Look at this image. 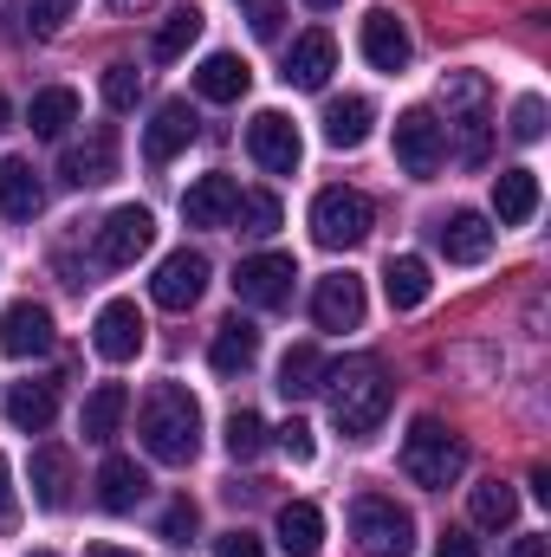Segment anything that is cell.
Here are the masks:
<instances>
[{
	"mask_svg": "<svg viewBox=\"0 0 551 557\" xmlns=\"http://www.w3.org/2000/svg\"><path fill=\"white\" fill-rule=\"evenodd\" d=\"M370 124H377V104L370 98H331L325 104V143L331 149H364Z\"/></svg>",
	"mask_w": 551,
	"mask_h": 557,
	"instance_id": "obj_27",
	"label": "cell"
},
{
	"mask_svg": "<svg viewBox=\"0 0 551 557\" xmlns=\"http://www.w3.org/2000/svg\"><path fill=\"white\" fill-rule=\"evenodd\" d=\"M72 124H78V91H65V85L39 91V98L26 104V131H33V137H65Z\"/></svg>",
	"mask_w": 551,
	"mask_h": 557,
	"instance_id": "obj_32",
	"label": "cell"
},
{
	"mask_svg": "<svg viewBox=\"0 0 551 557\" xmlns=\"http://www.w3.org/2000/svg\"><path fill=\"white\" fill-rule=\"evenodd\" d=\"M13 525H20V499H13V467L0 454V532H13Z\"/></svg>",
	"mask_w": 551,
	"mask_h": 557,
	"instance_id": "obj_45",
	"label": "cell"
},
{
	"mask_svg": "<svg viewBox=\"0 0 551 557\" xmlns=\"http://www.w3.org/2000/svg\"><path fill=\"white\" fill-rule=\"evenodd\" d=\"M188 143H195V111H188L182 98H169V104L149 117V131H143V156H149V162H175Z\"/></svg>",
	"mask_w": 551,
	"mask_h": 557,
	"instance_id": "obj_22",
	"label": "cell"
},
{
	"mask_svg": "<svg viewBox=\"0 0 551 557\" xmlns=\"http://www.w3.org/2000/svg\"><path fill=\"white\" fill-rule=\"evenodd\" d=\"M52 409H59V389L52 383H13L7 389V421L20 434H46L52 428Z\"/></svg>",
	"mask_w": 551,
	"mask_h": 557,
	"instance_id": "obj_30",
	"label": "cell"
},
{
	"mask_svg": "<svg viewBox=\"0 0 551 557\" xmlns=\"http://www.w3.org/2000/svg\"><path fill=\"white\" fill-rule=\"evenodd\" d=\"M318 545H325V512L305 506V499L279 506V552L285 557H318Z\"/></svg>",
	"mask_w": 551,
	"mask_h": 557,
	"instance_id": "obj_28",
	"label": "cell"
},
{
	"mask_svg": "<svg viewBox=\"0 0 551 557\" xmlns=\"http://www.w3.org/2000/svg\"><path fill=\"white\" fill-rule=\"evenodd\" d=\"M260 447H267V421L254 416V409H234L228 416V454L234 460H260Z\"/></svg>",
	"mask_w": 551,
	"mask_h": 557,
	"instance_id": "obj_37",
	"label": "cell"
},
{
	"mask_svg": "<svg viewBox=\"0 0 551 557\" xmlns=\"http://www.w3.org/2000/svg\"><path fill=\"white\" fill-rule=\"evenodd\" d=\"M59 175H65L72 188H98V182H111V175H118V131L98 124L85 143H72L65 162H59Z\"/></svg>",
	"mask_w": 551,
	"mask_h": 557,
	"instance_id": "obj_15",
	"label": "cell"
},
{
	"mask_svg": "<svg viewBox=\"0 0 551 557\" xmlns=\"http://www.w3.org/2000/svg\"><path fill=\"white\" fill-rule=\"evenodd\" d=\"M292 253H254V260H241V273H234V292H241V305H260V311H279L285 298H292Z\"/></svg>",
	"mask_w": 551,
	"mask_h": 557,
	"instance_id": "obj_10",
	"label": "cell"
},
{
	"mask_svg": "<svg viewBox=\"0 0 551 557\" xmlns=\"http://www.w3.org/2000/svg\"><path fill=\"white\" fill-rule=\"evenodd\" d=\"M0 350H7L13 363L46 357V350H52V311L33 305V298H13V305L0 311Z\"/></svg>",
	"mask_w": 551,
	"mask_h": 557,
	"instance_id": "obj_12",
	"label": "cell"
},
{
	"mask_svg": "<svg viewBox=\"0 0 551 557\" xmlns=\"http://www.w3.org/2000/svg\"><path fill=\"white\" fill-rule=\"evenodd\" d=\"M441 156H448V143H441V117H434V111H421V104L403 111V117H396V162L421 182V175H434V169H441Z\"/></svg>",
	"mask_w": 551,
	"mask_h": 557,
	"instance_id": "obj_11",
	"label": "cell"
},
{
	"mask_svg": "<svg viewBox=\"0 0 551 557\" xmlns=\"http://www.w3.org/2000/svg\"><path fill=\"white\" fill-rule=\"evenodd\" d=\"M46 208V182L26 156H0V214L7 221H33Z\"/></svg>",
	"mask_w": 551,
	"mask_h": 557,
	"instance_id": "obj_19",
	"label": "cell"
},
{
	"mask_svg": "<svg viewBox=\"0 0 551 557\" xmlns=\"http://www.w3.org/2000/svg\"><path fill=\"white\" fill-rule=\"evenodd\" d=\"M513 137L519 143L546 137V98H519V104H513Z\"/></svg>",
	"mask_w": 551,
	"mask_h": 557,
	"instance_id": "obj_41",
	"label": "cell"
},
{
	"mask_svg": "<svg viewBox=\"0 0 551 557\" xmlns=\"http://www.w3.org/2000/svg\"><path fill=\"white\" fill-rule=\"evenodd\" d=\"M434 247H441L454 267H480V260L493 253V227H487V214L461 208V214H448V221L434 227Z\"/></svg>",
	"mask_w": 551,
	"mask_h": 557,
	"instance_id": "obj_18",
	"label": "cell"
},
{
	"mask_svg": "<svg viewBox=\"0 0 551 557\" xmlns=\"http://www.w3.org/2000/svg\"><path fill=\"white\" fill-rule=\"evenodd\" d=\"M124 409H131V389H124V383H98V389L85 396V409H78V434H85V441H111L118 421H124Z\"/></svg>",
	"mask_w": 551,
	"mask_h": 557,
	"instance_id": "obj_31",
	"label": "cell"
},
{
	"mask_svg": "<svg viewBox=\"0 0 551 557\" xmlns=\"http://www.w3.org/2000/svg\"><path fill=\"white\" fill-rule=\"evenodd\" d=\"M383 292H390V305H396V311H415V305L434 292V278H428V260H415V253H396V260L383 267Z\"/></svg>",
	"mask_w": 551,
	"mask_h": 557,
	"instance_id": "obj_33",
	"label": "cell"
},
{
	"mask_svg": "<svg viewBox=\"0 0 551 557\" xmlns=\"http://www.w3.org/2000/svg\"><path fill=\"white\" fill-rule=\"evenodd\" d=\"M143 493H149V480H143V467L131 454H111V460L98 467V506H105V512H137Z\"/></svg>",
	"mask_w": 551,
	"mask_h": 557,
	"instance_id": "obj_25",
	"label": "cell"
},
{
	"mask_svg": "<svg viewBox=\"0 0 551 557\" xmlns=\"http://www.w3.org/2000/svg\"><path fill=\"white\" fill-rule=\"evenodd\" d=\"M318 396L331 403L338 434H351V441L377 434V428H383V416H390V376H383V363H377V357H344V363H325Z\"/></svg>",
	"mask_w": 551,
	"mask_h": 557,
	"instance_id": "obj_1",
	"label": "cell"
},
{
	"mask_svg": "<svg viewBox=\"0 0 551 557\" xmlns=\"http://www.w3.org/2000/svg\"><path fill=\"white\" fill-rule=\"evenodd\" d=\"M241 13H247V26L260 39H279V26H285V7L279 0H241Z\"/></svg>",
	"mask_w": 551,
	"mask_h": 557,
	"instance_id": "obj_42",
	"label": "cell"
},
{
	"mask_svg": "<svg viewBox=\"0 0 551 557\" xmlns=\"http://www.w3.org/2000/svg\"><path fill=\"white\" fill-rule=\"evenodd\" d=\"M201 26H208V13H201L195 0H188V7H175V13L156 26V39H149V59H156V65H175V59H182V52L201 39Z\"/></svg>",
	"mask_w": 551,
	"mask_h": 557,
	"instance_id": "obj_29",
	"label": "cell"
},
{
	"mask_svg": "<svg viewBox=\"0 0 551 557\" xmlns=\"http://www.w3.org/2000/svg\"><path fill=\"white\" fill-rule=\"evenodd\" d=\"M0 131H7V98H0Z\"/></svg>",
	"mask_w": 551,
	"mask_h": 557,
	"instance_id": "obj_51",
	"label": "cell"
},
{
	"mask_svg": "<svg viewBox=\"0 0 551 557\" xmlns=\"http://www.w3.org/2000/svg\"><path fill=\"white\" fill-rule=\"evenodd\" d=\"M137 434H143V454H149V460L188 467V460L201 454V403H195L182 383H156V389L143 396Z\"/></svg>",
	"mask_w": 551,
	"mask_h": 557,
	"instance_id": "obj_2",
	"label": "cell"
},
{
	"mask_svg": "<svg viewBox=\"0 0 551 557\" xmlns=\"http://www.w3.org/2000/svg\"><path fill=\"white\" fill-rule=\"evenodd\" d=\"M441 143H454L461 162H487V143H493V91L480 72H448L441 78Z\"/></svg>",
	"mask_w": 551,
	"mask_h": 557,
	"instance_id": "obj_3",
	"label": "cell"
},
{
	"mask_svg": "<svg viewBox=\"0 0 551 557\" xmlns=\"http://www.w3.org/2000/svg\"><path fill=\"white\" fill-rule=\"evenodd\" d=\"M26 557H52V552H26Z\"/></svg>",
	"mask_w": 551,
	"mask_h": 557,
	"instance_id": "obj_52",
	"label": "cell"
},
{
	"mask_svg": "<svg viewBox=\"0 0 551 557\" xmlns=\"http://www.w3.org/2000/svg\"><path fill=\"white\" fill-rule=\"evenodd\" d=\"M364 59L377 72H403L409 65V33H403V20L390 7H370L364 13Z\"/></svg>",
	"mask_w": 551,
	"mask_h": 557,
	"instance_id": "obj_20",
	"label": "cell"
},
{
	"mask_svg": "<svg viewBox=\"0 0 551 557\" xmlns=\"http://www.w3.org/2000/svg\"><path fill=\"white\" fill-rule=\"evenodd\" d=\"M33 499L46 512H65L72 506V454L65 447H39L33 454Z\"/></svg>",
	"mask_w": 551,
	"mask_h": 557,
	"instance_id": "obj_26",
	"label": "cell"
},
{
	"mask_svg": "<svg viewBox=\"0 0 551 557\" xmlns=\"http://www.w3.org/2000/svg\"><path fill=\"white\" fill-rule=\"evenodd\" d=\"M234 221H241V234L267 240V234H273L279 221H285V214H279V201H273V195H241V201H234Z\"/></svg>",
	"mask_w": 551,
	"mask_h": 557,
	"instance_id": "obj_38",
	"label": "cell"
},
{
	"mask_svg": "<svg viewBox=\"0 0 551 557\" xmlns=\"http://www.w3.org/2000/svg\"><path fill=\"white\" fill-rule=\"evenodd\" d=\"M493 214H500V227H526L539 214V175L532 169H500L493 175Z\"/></svg>",
	"mask_w": 551,
	"mask_h": 557,
	"instance_id": "obj_24",
	"label": "cell"
},
{
	"mask_svg": "<svg viewBox=\"0 0 551 557\" xmlns=\"http://www.w3.org/2000/svg\"><path fill=\"white\" fill-rule=\"evenodd\" d=\"M519 519V493L513 486H474V525H487V532H506Z\"/></svg>",
	"mask_w": 551,
	"mask_h": 557,
	"instance_id": "obj_36",
	"label": "cell"
},
{
	"mask_svg": "<svg viewBox=\"0 0 551 557\" xmlns=\"http://www.w3.org/2000/svg\"><path fill=\"white\" fill-rule=\"evenodd\" d=\"M311 240L331 247V253L370 240V201L357 188H318V201H311Z\"/></svg>",
	"mask_w": 551,
	"mask_h": 557,
	"instance_id": "obj_6",
	"label": "cell"
},
{
	"mask_svg": "<svg viewBox=\"0 0 551 557\" xmlns=\"http://www.w3.org/2000/svg\"><path fill=\"white\" fill-rule=\"evenodd\" d=\"M403 473H409L415 486H428V493L454 486L467 473V441L454 428H441L434 416H415L409 434H403Z\"/></svg>",
	"mask_w": 551,
	"mask_h": 557,
	"instance_id": "obj_4",
	"label": "cell"
},
{
	"mask_svg": "<svg viewBox=\"0 0 551 557\" xmlns=\"http://www.w3.org/2000/svg\"><path fill=\"white\" fill-rule=\"evenodd\" d=\"M513 557H551V545H546V539H519V545H513Z\"/></svg>",
	"mask_w": 551,
	"mask_h": 557,
	"instance_id": "obj_47",
	"label": "cell"
},
{
	"mask_svg": "<svg viewBox=\"0 0 551 557\" xmlns=\"http://www.w3.org/2000/svg\"><path fill=\"white\" fill-rule=\"evenodd\" d=\"M149 240H156V214L149 208H111L105 214V227H98V260L105 267H137L143 253H149Z\"/></svg>",
	"mask_w": 551,
	"mask_h": 557,
	"instance_id": "obj_7",
	"label": "cell"
},
{
	"mask_svg": "<svg viewBox=\"0 0 551 557\" xmlns=\"http://www.w3.org/2000/svg\"><path fill=\"white\" fill-rule=\"evenodd\" d=\"M279 447H285V454H292L298 467H305V460L318 454V441H311V428H305V421H298V416H292V421H285V428H279Z\"/></svg>",
	"mask_w": 551,
	"mask_h": 557,
	"instance_id": "obj_43",
	"label": "cell"
},
{
	"mask_svg": "<svg viewBox=\"0 0 551 557\" xmlns=\"http://www.w3.org/2000/svg\"><path fill=\"white\" fill-rule=\"evenodd\" d=\"M305 7H311V13H331V7H338V0H305Z\"/></svg>",
	"mask_w": 551,
	"mask_h": 557,
	"instance_id": "obj_50",
	"label": "cell"
},
{
	"mask_svg": "<svg viewBox=\"0 0 551 557\" xmlns=\"http://www.w3.org/2000/svg\"><path fill=\"white\" fill-rule=\"evenodd\" d=\"M311 318H318V331H357V324H364V278L357 273L318 278V292H311Z\"/></svg>",
	"mask_w": 551,
	"mask_h": 557,
	"instance_id": "obj_14",
	"label": "cell"
},
{
	"mask_svg": "<svg viewBox=\"0 0 551 557\" xmlns=\"http://www.w3.org/2000/svg\"><path fill=\"white\" fill-rule=\"evenodd\" d=\"M434 557H480V545H474L467 532H441V545H434Z\"/></svg>",
	"mask_w": 551,
	"mask_h": 557,
	"instance_id": "obj_46",
	"label": "cell"
},
{
	"mask_svg": "<svg viewBox=\"0 0 551 557\" xmlns=\"http://www.w3.org/2000/svg\"><path fill=\"white\" fill-rule=\"evenodd\" d=\"M247 149H254V162H260L267 175H298V162H305L298 124L279 117V111H260V117L247 124Z\"/></svg>",
	"mask_w": 551,
	"mask_h": 557,
	"instance_id": "obj_9",
	"label": "cell"
},
{
	"mask_svg": "<svg viewBox=\"0 0 551 557\" xmlns=\"http://www.w3.org/2000/svg\"><path fill=\"white\" fill-rule=\"evenodd\" d=\"M208 363H215V376H247L260 363V331L247 318H228L215 331V344H208Z\"/></svg>",
	"mask_w": 551,
	"mask_h": 557,
	"instance_id": "obj_23",
	"label": "cell"
},
{
	"mask_svg": "<svg viewBox=\"0 0 551 557\" xmlns=\"http://www.w3.org/2000/svg\"><path fill=\"white\" fill-rule=\"evenodd\" d=\"M351 539H357L364 557H409L415 552V519L396 506V499L364 493V499L351 506Z\"/></svg>",
	"mask_w": 551,
	"mask_h": 557,
	"instance_id": "obj_5",
	"label": "cell"
},
{
	"mask_svg": "<svg viewBox=\"0 0 551 557\" xmlns=\"http://www.w3.org/2000/svg\"><path fill=\"white\" fill-rule=\"evenodd\" d=\"M85 557H137V552H118V545H91Z\"/></svg>",
	"mask_w": 551,
	"mask_h": 557,
	"instance_id": "obj_48",
	"label": "cell"
},
{
	"mask_svg": "<svg viewBox=\"0 0 551 557\" xmlns=\"http://www.w3.org/2000/svg\"><path fill=\"white\" fill-rule=\"evenodd\" d=\"M201 292H208V253H195V247H175V253L156 267V278H149V298H156L162 311H188Z\"/></svg>",
	"mask_w": 551,
	"mask_h": 557,
	"instance_id": "obj_8",
	"label": "cell"
},
{
	"mask_svg": "<svg viewBox=\"0 0 551 557\" xmlns=\"http://www.w3.org/2000/svg\"><path fill=\"white\" fill-rule=\"evenodd\" d=\"M111 7H118V13H143V7H149V0H111Z\"/></svg>",
	"mask_w": 551,
	"mask_h": 557,
	"instance_id": "obj_49",
	"label": "cell"
},
{
	"mask_svg": "<svg viewBox=\"0 0 551 557\" xmlns=\"http://www.w3.org/2000/svg\"><path fill=\"white\" fill-rule=\"evenodd\" d=\"M247 85H254V65H247L241 52H208L201 72H195V91H201L208 104H241Z\"/></svg>",
	"mask_w": 551,
	"mask_h": 557,
	"instance_id": "obj_21",
	"label": "cell"
},
{
	"mask_svg": "<svg viewBox=\"0 0 551 557\" xmlns=\"http://www.w3.org/2000/svg\"><path fill=\"white\" fill-rule=\"evenodd\" d=\"M234 201H241V182L215 169V175H201V182L182 195V221H188V227H228V221H234Z\"/></svg>",
	"mask_w": 551,
	"mask_h": 557,
	"instance_id": "obj_17",
	"label": "cell"
},
{
	"mask_svg": "<svg viewBox=\"0 0 551 557\" xmlns=\"http://www.w3.org/2000/svg\"><path fill=\"white\" fill-rule=\"evenodd\" d=\"M137 91H143L137 65H124V59H118V65H105V104H111V111H131V104H137Z\"/></svg>",
	"mask_w": 551,
	"mask_h": 557,
	"instance_id": "obj_39",
	"label": "cell"
},
{
	"mask_svg": "<svg viewBox=\"0 0 551 557\" xmlns=\"http://www.w3.org/2000/svg\"><path fill=\"white\" fill-rule=\"evenodd\" d=\"M72 7H78V0H7L13 26H20V33H33V39H52V33L72 20Z\"/></svg>",
	"mask_w": 551,
	"mask_h": 557,
	"instance_id": "obj_35",
	"label": "cell"
},
{
	"mask_svg": "<svg viewBox=\"0 0 551 557\" xmlns=\"http://www.w3.org/2000/svg\"><path fill=\"white\" fill-rule=\"evenodd\" d=\"M331 72H338V39H331V33H298L292 52H285V72H279V78H285L292 91H325Z\"/></svg>",
	"mask_w": 551,
	"mask_h": 557,
	"instance_id": "obj_13",
	"label": "cell"
},
{
	"mask_svg": "<svg viewBox=\"0 0 551 557\" xmlns=\"http://www.w3.org/2000/svg\"><path fill=\"white\" fill-rule=\"evenodd\" d=\"M195 532H201V512H195L188 499H175V506L162 512V539H169V545H188Z\"/></svg>",
	"mask_w": 551,
	"mask_h": 557,
	"instance_id": "obj_40",
	"label": "cell"
},
{
	"mask_svg": "<svg viewBox=\"0 0 551 557\" xmlns=\"http://www.w3.org/2000/svg\"><path fill=\"white\" fill-rule=\"evenodd\" d=\"M91 344H98L105 363H131L143 350V311L131 298H111V305L98 311V324H91Z\"/></svg>",
	"mask_w": 551,
	"mask_h": 557,
	"instance_id": "obj_16",
	"label": "cell"
},
{
	"mask_svg": "<svg viewBox=\"0 0 551 557\" xmlns=\"http://www.w3.org/2000/svg\"><path fill=\"white\" fill-rule=\"evenodd\" d=\"M215 557H267V545H260L247 525H234V532H221V539H215Z\"/></svg>",
	"mask_w": 551,
	"mask_h": 557,
	"instance_id": "obj_44",
	"label": "cell"
},
{
	"mask_svg": "<svg viewBox=\"0 0 551 557\" xmlns=\"http://www.w3.org/2000/svg\"><path fill=\"white\" fill-rule=\"evenodd\" d=\"M318 383H325V357L311 344H292L285 363H279V396L285 403H305V396H318Z\"/></svg>",
	"mask_w": 551,
	"mask_h": 557,
	"instance_id": "obj_34",
	"label": "cell"
}]
</instances>
